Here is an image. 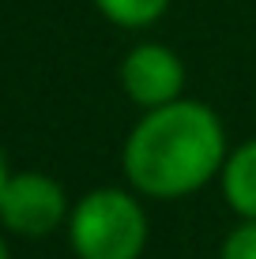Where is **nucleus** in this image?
Wrapping results in <instances>:
<instances>
[{"label": "nucleus", "mask_w": 256, "mask_h": 259, "mask_svg": "<svg viewBox=\"0 0 256 259\" xmlns=\"http://www.w3.org/2000/svg\"><path fill=\"white\" fill-rule=\"evenodd\" d=\"M226 154L230 147L218 113L196 98H177L132 124L121 169L143 199H185L218 181Z\"/></svg>", "instance_id": "1"}, {"label": "nucleus", "mask_w": 256, "mask_h": 259, "mask_svg": "<svg viewBox=\"0 0 256 259\" xmlns=\"http://www.w3.org/2000/svg\"><path fill=\"white\" fill-rule=\"evenodd\" d=\"M151 222L143 195L128 188H94L79 195L68 214V244L76 259H139Z\"/></svg>", "instance_id": "2"}, {"label": "nucleus", "mask_w": 256, "mask_h": 259, "mask_svg": "<svg viewBox=\"0 0 256 259\" xmlns=\"http://www.w3.org/2000/svg\"><path fill=\"white\" fill-rule=\"evenodd\" d=\"M68 214H72L68 192L60 188V181L38 169L12 173L0 192V229L12 237L42 240L57 233L60 226H68Z\"/></svg>", "instance_id": "3"}, {"label": "nucleus", "mask_w": 256, "mask_h": 259, "mask_svg": "<svg viewBox=\"0 0 256 259\" xmlns=\"http://www.w3.org/2000/svg\"><path fill=\"white\" fill-rule=\"evenodd\" d=\"M117 75H121V91L128 94V102L139 105L143 113L185 98V64L162 41L132 46L125 53V60H121Z\"/></svg>", "instance_id": "4"}, {"label": "nucleus", "mask_w": 256, "mask_h": 259, "mask_svg": "<svg viewBox=\"0 0 256 259\" xmlns=\"http://www.w3.org/2000/svg\"><path fill=\"white\" fill-rule=\"evenodd\" d=\"M223 199L241 222H256V139H245L226 154L218 173Z\"/></svg>", "instance_id": "5"}, {"label": "nucleus", "mask_w": 256, "mask_h": 259, "mask_svg": "<svg viewBox=\"0 0 256 259\" xmlns=\"http://www.w3.org/2000/svg\"><path fill=\"white\" fill-rule=\"evenodd\" d=\"M94 8L121 30H147L170 12V0H94Z\"/></svg>", "instance_id": "6"}, {"label": "nucleus", "mask_w": 256, "mask_h": 259, "mask_svg": "<svg viewBox=\"0 0 256 259\" xmlns=\"http://www.w3.org/2000/svg\"><path fill=\"white\" fill-rule=\"evenodd\" d=\"M218 259H256V222H237L218 248Z\"/></svg>", "instance_id": "7"}, {"label": "nucleus", "mask_w": 256, "mask_h": 259, "mask_svg": "<svg viewBox=\"0 0 256 259\" xmlns=\"http://www.w3.org/2000/svg\"><path fill=\"white\" fill-rule=\"evenodd\" d=\"M8 177H12V169H8V162H4V154H0V192H4Z\"/></svg>", "instance_id": "8"}, {"label": "nucleus", "mask_w": 256, "mask_h": 259, "mask_svg": "<svg viewBox=\"0 0 256 259\" xmlns=\"http://www.w3.org/2000/svg\"><path fill=\"white\" fill-rule=\"evenodd\" d=\"M0 259H12V252H8V237L0 233Z\"/></svg>", "instance_id": "9"}]
</instances>
